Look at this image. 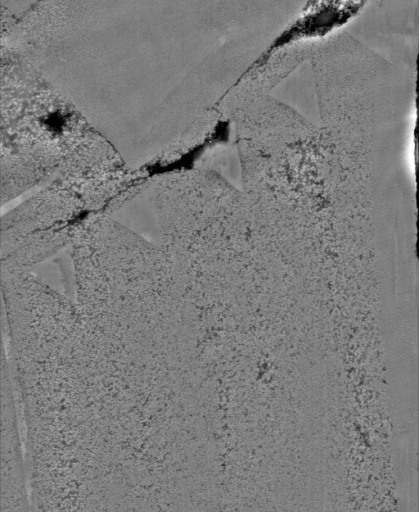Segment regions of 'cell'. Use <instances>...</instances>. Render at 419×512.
<instances>
[{
  "mask_svg": "<svg viewBox=\"0 0 419 512\" xmlns=\"http://www.w3.org/2000/svg\"><path fill=\"white\" fill-rule=\"evenodd\" d=\"M85 120H86V119H85ZM85 120H83V121H85ZM83 121H82V122H83ZM80 123H81V122H80ZM80 123H78V124H80ZM78 124H77V125H78ZM75 126H76V125H75ZM73 127H74V126H73ZM68 128H72V127L70 126V127H68Z\"/></svg>",
  "mask_w": 419,
  "mask_h": 512,
  "instance_id": "cell-2",
  "label": "cell"
},
{
  "mask_svg": "<svg viewBox=\"0 0 419 512\" xmlns=\"http://www.w3.org/2000/svg\"><path fill=\"white\" fill-rule=\"evenodd\" d=\"M93 213L66 189L39 192L1 219V269H29L70 247Z\"/></svg>",
  "mask_w": 419,
  "mask_h": 512,
  "instance_id": "cell-1",
  "label": "cell"
}]
</instances>
